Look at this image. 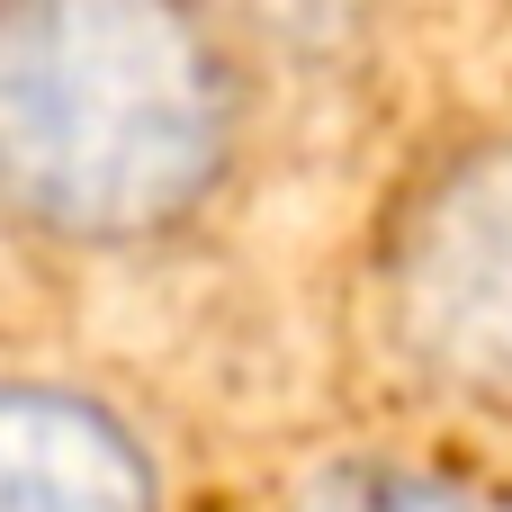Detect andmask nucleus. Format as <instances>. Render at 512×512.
<instances>
[{
	"mask_svg": "<svg viewBox=\"0 0 512 512\" xmlns=\"http://www.w3.org/2000/svg\"><path fill=\"white\" fill-rule=\"evenodd\" d=\"M234 153V72L171 0H18L0 18V189L63 243L180 225Z\"/></svg>",
	"mask_w": 512,
	"mask_h": 512,
	"instance_id": "nucleus-1",
	"label": "nucleus"
},
{
	"mask_svg": "<svg viewBox=\"0 0 512 512\" xmlns=\"http://www.w3.org/2000/svg\"><path fill=\"white\" fill-rule=\"evenodd\" d=\"M387 324L432 387L512 405V135L441 153L396 207Z\"/></svg>",
	"mask_w": 512,
	"mask_h": 512,
	"instance_id": "nucleus-2",
	"label": "nucleus"
},
{
	"mask_svg": "<svg viewBox=\"0 0 512 512\" xmlns=\"http://www.w3.org/2000/svg\"><path fill=\"white\" fill-rule=\"evenodd\" d=\"M0 512H162L144 441L81 387L0 396Z\"/></svg>",
	"mask_w": 512,
	"mask_h": 512,
	"instance_id": "nucleus-3",
	"label": "nucleus"
},
{
	"mask_svg": "<svg viewBox=\"0 0 512 512\" xmlns=\"http://www.w3.org/2000/svg\"><path fill=\"white\" fill-rule=\"evenodd\" d=\"M297 512H468L441 477H414V468H333L306 486Z\"/></svg>",
	"mask_w": 512,
	"mask_h": 512,
	"instance_id": "nucleus-4",
	"label": "nucleus"
}]
</instances>
